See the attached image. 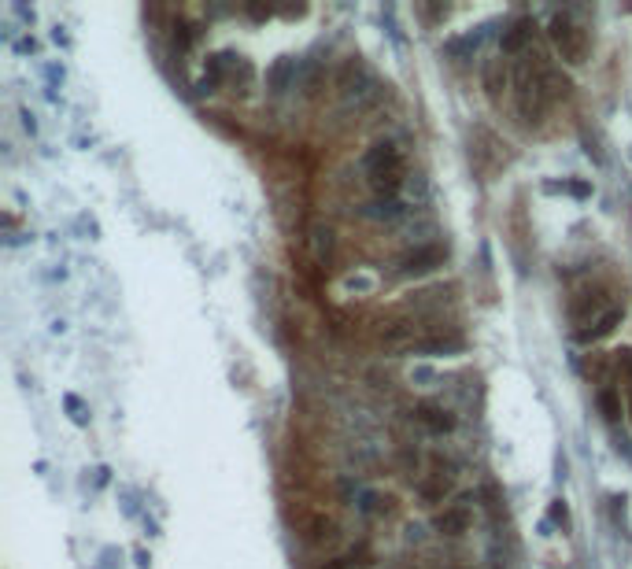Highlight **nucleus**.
<instances>
[{"mask_svg":"<svg viewBox=\"0 0 632 569\" xmlns=\"http://www.w3.org/2000/svg\"><path fill=\"white\" fill-rule=\"evenodd\" d=\"M363 170H366V182H370L377 200H399L403 152L396 148V141H373L366 148V156H363Z\"/></svg>","mask_w":632,"mask_h":569,"instance_id":"1","label":"nucleus"},{"mask_svg":"<svg viewBox=\"0 0 632 569\" xmlns=\"http://www.w3.org/2000/svg\"><path fill=\"white\" fill-rule=\"evenodd\" d=\"M511 89H514V111L525 126H540L544 115H547V96L540 93V82H537V67L533 63H518L514 67V78H511Z\"/></svg>","mask_w":632,"mask_h":569,"instance_id":"2","label":"nucleus"},{"mask_svg":"<svg viewBox=\"0 0 632 569\" xmlns=\"http://www.w3.org/2000/svg\"><path fill=\"white\" fill-rule=\"evenodd\" d=\"M547 37L554 45V53H559L566 63H585L588 60V30L580 27V22H573L570 15H551Z\"/></svg>","mask_w":632,"mask_h":569,"instance_id":"3","label":"nucleus"},{"mask_svg":"<svg viewBox=\"0 0 632 569\" xmlns=\"http://www.w3.org/2000/svg\"><path fill=\"white\" fill-rule=\"evenodd\" d=\"M614 304H611V289L606 285H585V289H577L573 296H570V307H566V314H570V321L577 326V333L580 329H588V326H595V321L611 311Z\"/></svg>","mask_w":632,"mask_h":569,"instance_id":"4","label":"nucleus"},{"mask_svg":"<svg viewBox=\"0 0 632 569\" xmlns=\"http://www.w3.org/2000/svg\"><path fill=\"white\" fill-rule=\"evenodd\" d=\"M444 259H447L444 244L429 240V244H418V248H407L396 259V274L399 278H425V274H433L437 266H444Z\"/></svg>","mask_w":632,"mask_h":569,"instance_id":"5","label":"nucleus"},{"mask_svg":"<svg viewBox=\"0 0 632 569\" xmlns=\"http://www.w3.org/2000/svg\"><path fill=\"white\" fill-rule=\"evenodd\" d=\"M373 340H377V348H382V352H414V344L422 337H418V326L411 318H389V321L377 326Z\"/></svg>","mask_w":632,"mask_h":569,"instance_id":"6","label":"nucleus"},{"mask_svg":"<svg viewBox=\"0 0 632 569\" xmlns=\"http://www.w3.org/2000/svg\"><path fill=\"white\" fill-rule=\"evenodd\" d=\"M411 418H414V426L425 429L429 436H447V433H455V426H459L455 410L444 407V403H437V400H422V403L411 410Z\"/></svg>","mask_w":632,"mask_h":569,"instance_id":"7","label":"nucleus"},{"mask_svg":"<svg viewBox=\"0 0 632 569\" xmlns=\"http://www.w3.org/2000/svg\"><path fill=\"white\" fill-rule=\"evenodd\" d=\"M533 37H537L533 15H518V19H511L507 27H503V34H499V53H503V56H525L529 45H533Z\"/></svg>","mask_w":632,"mask_h":569,"instance_id":"8","label":"nucleus"},{"mask_svg":"<svg viewBox=\"0 0 632 569\" xmlns=\"http://www.w3.org/2000/svg\"><path fill=\"white\" fill-rule=\"evenodd\" d=\"M529 63H533V60H529ZM533 67H537V82H540V93L547 96V104H559V101H566V96L573 93V78L562 67H551L544 60H537Z\"/></svg>","mask_w":632,"mask_h":569,"instance_id":"9","label":"nucleus"},{"mask_svg":"<svg viewBox=\"0 0 632 569\" xmlns=\"http://www.w3.org/2000/svg\"><path fill=\"white\" fill-rule=\"evenodd\" d=\"M234 67H241V56H234V53H215V56L208 60V67H204V78L196 82V93H200V96L215 93V89L234 74Z\"/></svg>","mask_w":632,"mask_h":569,"instance_id":"10","label":"nucleus"},{"mask_svg":"<svg viewBox=\"0 0 632 569\" xmlns=\"http://www.w3.org/2000/svg\"><path fill=\"white\" fill-rule=\"evenodd\" d=\"M296 82H300V63H296L292 56L274 60V67L267 70V89H270V96H285Z\"/></svg>","mask_w":632,"mask_h":569,"instance_id":"11","label":"nucleus"},{"mask_svg":"<svg viewBox=\"0 0 632 569\" xmlns=\"http://www.w3.org/2000/svg\"><path fill=\"white\" fill-rule=\"evenodd\" d=\"M414 492H418V500H425V503H444L451 492H455V474L433 469V474H425V477L414 484Z\"/></svg>","mask_w":632,"mask_h":569,"instance_id":"12","label":"nucleus"},{"mask_svg":"<svg viewBox=\"0 0 632 569\" xmlns=\"http://www.w3.org/2000/svg\"><path fill=\"white\" fill-rule=\"evenodd\" d=\"M470 496H463V503L459 507H444L437 517H433V529L440 532V536H463L466 529H470Z\"/></svg>","mask_w":632,"mask_h":569,"instance_id":"13","label":"nucleus"},{"mask_svg":"<svg viewBox=\"0 0 632 569\" xmlns=\"http://www.w3.org/2000/svg\"><path fill=\"white\" fill-rule=\"evenodd\" d=\"M300 532H303V540H308V543H330V540L341 536L337 522H333V517H325V514H308L300 522Z\"/></svg>","mask_w":632,"mask_h":569,"instance_id":"14","label":"nucleus"},{"mask_svg":"<svg viewBox=\"0 0 632 569\" xmlns=\"http://www.w3.org/2000/svg\"><path fill=\"white\" fill-rule=\"evenodd\" d=\"M466 348V340L463 337H422L414 344V355H429V359H440V355H459Z\"/></svg>","mask_w":632,"mask_h":569,"instance_id":"15","label":"nucleus"},{"mask_svg":"<svg viewBox=\"0 0 632 569\" xmlns=\"http://www.w3.org/2000/svg\"><path fill=\"white\" fill-rule=\"evenodd\" d=\"M621 321H625V307H621V304H614L611 311H606V314L595 321V326L580 329V333H577V340H580V344H595V340H603V337H611V333L621 326Z\"/></svg>","mask_w":632,"mask_h":569,"instance_id":"16","label":"nucleus"},{"mask_svg":"<svg viewBox=\"0 0 632 569\" xmlns=\"http://www.w3.org/2000/svg\"><path fill=\"white\" fill-rule=\"evenodd\" d=\"M311 252H315V263L318 266H330L333 263V256H337V233H333V226H311Z\"/></svg>","mask_w":632,"mask_h":569,"instance_id":"17","label":"nucleus"},{"mask_svg":"<svg viewBox=\"0 0 632 569\" xmlns=\"http://www.w3.org/2000/svg\"><path fill=\"white\" fill-rule=\"evenodd\" d=\"M351 507H356L363 517H382V514H392V496H382V492H356V500H351Z\"/></svg>","mask_w":632,"mask_h":569,"instance_id":"18","label":"nucleus"},{"mask_svg":"<svg viewBox=\"0 0 632 569\" xmlns=\"http://www.w3.org/2000/svg\"><path fill=\"white\" fill-rule=\"evenodd\" d=\"M595 407H599V414H603L606 426H618V422H621V392H618V388L603 385V388L595 392Z\"/></svg>","mask_w":632,"mask_h":569,"instance_id":"19","label":"nucleus"},{"mask_svg":"<svg viewBox=\"0 0 632 569\" xmlns=\"http://www.w3.org/2000/svg\"><path fill=\"white\" fill-rule=\"evenodd\" d=\"M196 37H200V30H196V27H189L185 19L174 22V34H170V41H174V48H178V53H189V48L196 45Z\"/></svg>","mask_w":632,"mask_h":569,"instance_id":"20","label":"nucleus"},{"mask_svg":"<svg viewBox=\"0 0 632 569\" xmlns=\"http://www.w3.org/2000/svg\"><path fill=\"white\" fill-rule=\"evenodd\" d=\"M366 215H370V218L392 222V218H399V215H407V207H403V200H373V204L366 207Z\"/></svg>","mask_w":632,"mask_h":569,"instance_id":"21","label":"nucleus"},{"mask_svg":"<svg viewBox=\"0 0 632 569\" xmlns=\"http://www.w3.org/2000/svg\"><path fill=\"white\" fill-rule=\"evenodd\" d=\"M318 85H322V67L315 63V60H308L300 67V89L308 93V96H315L318 93Z\"/></svg>","mask_w":632,"mask_h":569,"instance_id":"22","label":"nucleus"},{"mask_svg":"<svg viewBox=\"0 0 632 569\" xmlns=\"http://www.w3.org/2000/svg\"><path fill=\"white\" fill-rule=\"evenodd\" d=\"M366 558H370V551H366V548H359V551H348V555H341V558H330L322 569H363V565H366Z\"/></svg>","mask_w":632,"mask_h":569,"instance_id":"23","label":"nucleus"},{"mask_svg":"<svg viewBox=\"0 0 632 569\" xmlns=\"http://www.w3.org/2000/svg\"><path fill=\"white\" fill-rule=\"evenodd\" d=\"M551 522L562 525V529H570V507H566V500H554V503H551Z\"/></svg>","mask_w":632,"mask_h":569,"instance_id":"24","label":"nucleus"},{"mask_svg":"<svg viewBox=\"0 0 632 569\" xmlns=\"http://www.w3.org/2000/svg\"><path fill=\"white\" fill-rule=\"evenodd\" d=\"M63 403H67V410H70V418H74V422H78V426H86V422H89V418H86V403L78 400V395H67V400H63Z\"/></svg>","mask_w":632,"mask_h":569,"instance_id":"25","label":"nucleus"},{"mask_svg":"<svg viewBox=\"0 0 632 569\" xmlns=\"http://www.w3.org/2000/svg\"><path fill=\"white\" fill-rule=\"evenodd\" d=\"M618 370L628 378V385H632V348H625V352H618Z\"/></svg>","mask_w":632,"mask_h":569,"instance_id":"26","label":"nucleus"},{"mask_svg":"<svg viewBox=\"0 0 632 569\" xmlns=\"http://www.w3.org/2000/svg\"><path fill=\"white\" fill-rule=\"evenodd\" d=\"M562 189H566L570 196H580V200H585V196H592V185H588V182H566Z\"/></svg>","mask_w":632,"mask_h":569,"instance_id":"27","label":"nucleus"},{"mask_svg":"<svg viewBox=\"0 0 632 569\" xmlns=\"http://www.w3.org/2000/svg\"><path fill=\"white\" fill-rule=\"evenodd\" d=\"M411 381H437V374H433V370H425V366H418V370H411Z\"/></svg>","mask_w":632,"mask_h":569,"instance_id":"28","label":"nucleus"},{"mask_svg":"<svg viewBox=\"0 0 632 569\" xmlns=\"http://www.w3.org/2000/svg\"><path fill=\"white\" fill-rule=\"evenodd\" d=\"M611 503H614V517H618V522H625V503H628V500H625V496H614Z\"/></svg>","mask_w":632,"mask_h":569,"instance_id":"29","label":"nucleus"},{"mask_svg":"<svg viewBox=\"0 0 632 569\" xmlns=\"http://www.w3.org/2000/svg\"><path fill=\"white\" fill-rule=\"evenodd\" d=\"M22 126H27V134H34V130H37V122H34V115H30V111H22Z\"/></svg>","mask_w":632,"mask_h":569,"instance_id":"30","label":"nucleus"},{"mask_svg":"<svg viewBox=\"0 0 632 569\" xmlns=\"http://www.w3.org/2000/svg\"><path fill=\"white\" fill-rule=\"evenodd\" d=\"M625 410H628V418H632V385H628V392H625Z\"/></svg>","mask_w":632,"mask_h":569,"instance_id":"31","label":"nucleus"}]
</instances>
